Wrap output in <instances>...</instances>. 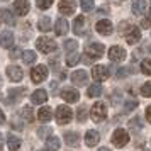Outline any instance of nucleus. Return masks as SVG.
Segmentation results:
<instances>
[{
	"label": "nucleus",
	"mask_w": 151,
	"mask_h": 151,
	"mask_svg": "<svg viewBox=\"0 0 151 151\" xmlns=\"http://www.w3.org/2000/svg\"><path fill=\"white\" fill-rule=\"evenodd\" d=\"M71 82L75 83V85H78V87L85 85V83L88 82L87 71H85V70H76V71H73V73H71Z\"/></svg>",
	"instance_id": "obj_11"
},
{
	"label": "nucleus",
	"mask_w": 151,
	"mask_h": 151,
	"mask_svg": "<svg viewBox=\"0 0 151 151\" xmlns=\"http://www.w3.org/2000/svg\"><path fill=\"white\" fill-rule=\"evenodd\" d=\"M141 95L143 97H151V82H146L141 87Z\"/></svg>",
	"instance_id": "obj_37"
},
{
	"label": "nucleus",
	"mask_w": 151,
	"mask_h": 151,
	"mask_svg": "<svg viewBox=\"0 0 151 151\" xmlns=\"http://www.w3.org/2000/svg\"><path fill=\"white\" fill-rule=\"evenodd\" d=\"M65 143L68 144V146H78L80 136H78L76 132H66V134H65Z\"/></svg>",
	"instance_id": "obj_25"
},
{
	"label": "nucleus",
	"mask_w": 151,
	"mask_h": 151,
	"mask_svg": "<svg viewBox=\"0 0 151 151\" xmlns=\"http://www.w3.org/2000/svg\"><path fill=\"white\" fill-rule=\"evenodd\" d=\"M76 48H78V42L75 41V39H68V41H65V49H66V51H71V53H73V51H76Z\"/></svg>",
	"instance_id": "obj_32"
},
{
	"label": "nucleus",
	"mask_w": 151,
	"mask_h": 151,
	"mask_svg": "<svg viewBox=\"0 0 151 151\" xmlns=\"http://www.w3.org/2000/svg\"><path fill=\"white\" fill-rule=\"evenodd\" d=\"M37 119L41 122H49L53 119V110L49 109V107H41L39 112H37Z\"/></svg>",
	"instance_id": "obj_20"
},
{
	"label": "nucleus",
	"mask_w": 151,
	"mask_h": 151,
	"mask_svg": "<svg viewBox=\"0 0 151 151\" xmlns=\"http://www.w3.org/2000/svg\"><path fill=\"white\" fill-rule=\"evenodd\" d=\"M83 26H85V19H83L82 15L76 17L75 21H73V32H75L76 36H82L83 34Z\"/></svg>",
	"instance_id": "obj_24"
},
{
	"label": "nucleus",
	"mask_w": 151,
	"mask_h": 151,
	"mask_svg": "<svg viewBox=\"0 0 151 151\" xmlns=\"http://www.w3.org/2000/svg\"><path fill=\"white\" fill-rule=\"evenodd\" d=\"M36 4H37V7L42 9V10H46L53 5V0H36Z\"/></svg>",
	"instance_id": "obj_36"
},
{
	"label": "nucleus",
	"mask_w": 151,
	"mask_h": 151,
	"mask_svg": "<svg viewBox=\"0 0 151 151\" xmlns=\"http://www.w3.org/2000/svg\"><path fill=\"white\" fill-rule=\"evenodd\" d=\"M95 29H97V32H100V34H104V36H109L110 32H112V29H114V27H112V22H110V21L104 19V21L97 22Z\"/></svg>",
	"instance_id": "obj_15"
},
{
	"label": "nucleus",
	"mask_w": 151,
	"mask_h": 151,
	"mask_svg": "<svg viewBox=\"0 0 151 151\" xmlns=\"http://www.w3.org/2000/svg\"><path fill=\"white\" fill-rule=\"evenodd\" d=\"M36 48L39 49L41 53L48 55V53H53L56 49V42L53 41V39H49V37H39V39L36 41Z\"/></svg>",
	"instance_id": "obj_4"
},
{
	"label": "nucleus",
	"mask_w": 151,
	"mask_h": 151,
	"mask_svg": "<svg viewBox=\"0 0 151 151\" xmlns=\"http://www.w3.org/2000/svg\"><path fill=\"white\" fill-rule=\"evenodd\" d=\"M127 143H129V134H127V131L121 129V127L114 131V134H112V144H114L116 148H124Z\"/></svg>",
	"instance_id": "obj_3"
},
{
	"label": "nucleus",
	"mask_w": 151,
	"mask_h": 151,
	"mask_svg": "<svg viewBox=\"0 0 151 151\" xmlns=\"http://www.w3.org/2000/svg\"><path fill=\"white\" fill-rule=\"evenodd\" d=\"M14 12L17 15H26L29 12V2L27 0H14Z\"/></svg>",
	"instance_id": "obj_16"
},
{
	"label": "nucleus",
	"mask_w": 151,
	"mask_h": 151,
	"mask_svg": "<svg viewBox=\"0 0 151 151\" xmlns=\"http://www.w3.org/2000/svg\"><path fill=\"white\" fill-rule=\"evenodd\" d=\"M129 127H131V129H134V131L141 129V127H143V122H141V119H139V117H132V119L129 121Z\"/></svg>",
	"instance_id": "obj_34"
},
{
	"label": "nucleus",
	"mask_w": 151,
	"mask_h": 151,
	"mask_svg": "<svg viewBox=\"0 0 151 151\" xmlns=\"http://www.w3.org/2000/svg\"><path fill=\"white\" fill-rule=\"evenodd\" d=\"M7 76L12 80V82H21L24 73H22V70L19 66H15V65H10L7 66Z\"/></svg>",
	"instance_id": "obj_13"
},
{
	"label": "nucleus",
	"mask_w": 151,
	"mask_h": 151,
	"mask_svg": "<svg viewBox=\"0 0 151 151\" xmlns=\"http://www.w3.org/2000/svg\"><path fill=\"white\" fill-rule=\"evenodd\" d=\"M87 95L88 97H100L102 95V87H100V83H93V85H90Z\"/></svg>",
	"instance_id": "obj_28"
},
{
	"label": "nucleus",
	"mask_w": 151,
	"mask_h": 151,
	"mask_svg": "<svg viewBox=\"0 0 151 151\" xmlns=\"http://www.w3.org/2000/svg\"><path fill=\"white\" fill-rule=\"evenodd\" d=\"M7 144H9V150L10 151H17L21 148V139L14 134H9L7 136Z\"/></svg>",
	"instance_id": "obj_23"
},
{
	"label": "nucleus",
	"mask_w": 151,
	"mask_h": 151,
	"mask_svg": "<svg viewBox=\"0 0 151 151\" xmlns=\"http://www.w3.org/2000/svg\"><path fill=\"white\" fill-rule=\"evenodd\" d=\"M46 100H48V92H46V90H42V88L36 90L34 93L31 95V102L36 104V105H42Z\"/></svg>",
	"instance_id": "obj_14"
},
{
	"label": "nucleus",
	"mask_w": 151,
	"mask_h": 151,
	"mask_svg": "<svg viewBox=\"0 0 151 151\" xmlns=\"http://www.w3.org/2000/svg\"><path fill=\"white\" fill-rule=\"evenodd\" d=\"M61 146V141L58 136H49L46 137V150L48 151H58Z\"/></svg>",
	"instance_id": "obj_18"
},
{
	"label": "nucleus",
	"mask_w": 151,
	"mask_h": 151,
	"mask_svg": "<svg viewBox=\"0 0 151 151\" xmlns=\"http://www.w3.org/2000/svg\"><path fill=\"white\" fill-rule=\"evenodd\" d=\"M104 51H105V48L100 42H90L87 46V49H85V53L88 55V58H100L104 55Z\"/></svg>",
	"instance_id": "obj_8"
},
{
	"label": "nucleus",
	"mask_w": 151,
	"mask_h": 151,
	"mask_svg": "<svg viewBox=\"0 0 151 151\" xmlns=\"http://www.w3.org/2000/svg\"><path fill=\"white\" fill-rule=\"evenodd\" d=\"M146 12V2L144 0H132V14L141 15Z\"/></svg>",
	"instance_id": "obj_22"
},
{
	"label": "nucleus",
	"mask_w": 151,
	"mask_h": 151,
	"mask_svg": "<svg viewBox=\"0 0 151 151\" xmlns=\"http://www.w3.org/2000/svg\"><path fill=\"white\" fill-rule=\"evenodd\" d=\"M80 5H82V10H85V12H90L92 9H93V0H80Z\"/></svg>",
	"instance_id": "obj_35"
},
{
	"label": "nucleus",
	"mask_w": 151,
	"mask_h": 151,
	"mask_svg": "<svg viewBox=\"0 0 151 151\" xmlns=\"http://www.w3.org/2000/svg\"><path fill=\"white\" fill-rule=\"evenodd\" d=\"M99 139H100V134L97 131H93V129L87 131V134H85V143H87V146H95L99 143Z\"/></svg>",
	"instance_id": "obj_19"
},
{
	"label": "nucleus",
	"mask_w": 151,
	"mask_h": 151,
	"mask_svg": "<svg viewBox=\"0 0 151 151\" xmlns=\"http://www.w3.org/2000/svg\"><path fill=\"white\" fill-rule=\"evenodd\" d=\"M37 136L42 137V139L49 137V136H51V127H41V129L37 131Z\"/></svg>",
	"instance_id": "obj_38"
},
{
	"label": "nucleus",
	"mask_w": 151,
	"mask_h": 151,
	"mask_svg": "<svg viewBox=\"0 0 151 151\" xmlns=\"http://www.w3.org/2000/svg\"><path fill=\"white\" fill-rule=\"evenodd\" d=\"M78 61H80V55H76L75 51H73L71 55H68V58H66V65H68V66H75Z\"/></svg>",
	"instance_id": "obj_31"
},
{
	"label": "nucleus",
	"mask_w": 151,
	"mask_h": 151,
	"mask_svg": "<svg viewBox=\"0 0 151 151\" xmlns=\"http://www.w3.org/2000/svg\"><path fill=\"white\" fill-rule=\"evenodd\" d=\"M31 78H32L34 83H41L42 80H46L48 78V66H44V65L34 66L32 71H31Z\"/></svg>",
	"instance_id": "obj_5"
},
{
	"label": "nucleus",
	"mask_w": 151,
	"mask_h": 151,
	"mask_svg": "<svg viewBox=\"0 0 151 151\" xmlns=\"http://www.w3.org/2000/svg\"><path fill=\"white\" fill-rule=\"evenodd\" d=\"M21 114H22V117H24L26 121H29V122H32V121H34V112H32V107H29V105L22 107Z\"/></svg>",
	"instance_id": "obj_30"
},
{
	"label": "nucleus",
	"mask_w": 151,
	"mask_h": 151,
	"mask_svg": "<svg viewBox=\"0 0 151 151\" xmlns=\"http://www.w3.org/2000/svg\"><path fill=\"white\" fill-rule=\"evenodd\" d=\"M58 9H60V12L65 14V15L73 14V12H75V9H76V2H75V0H61V2H60V5H58Z\"/></svg>",
	"instance_id": "obj_12"
},
{
	"label": "nucleus",
	"mask_w": 151,
	"mask_h": 151,
	"mask_svg": "<svg viewBox=\"0 0 151 151\" xmlns=\"http://www.w3.org/2000/svg\"><path fill=\"white\" fill-rule=\"evenodd\" d=\"M136 105H137V102H136V100H131V102H127V104H126V107H124V109H126V110H132L134 107H136Z\"/></svg>",
	"instance_id": "obj_41"
},
{
	"label": "nucleus",
	"mask_w": 151,
	"mask_h": 151,
	"mask_svg": "<svg viewBox=\"0 0 151 151\" xmlns=\"http://www.w3.org/2000/svg\"><path fill=\"white\" fill-rule=\"evenodd\" d=\"M5 122V114H4V110L0 109V124H4Z\"/></svg>",
	"instance_id": "obj_44"
},
{
	"label": "nucleus",
	"mask_w": 151,
	"mask_h": 151,
	"mask_svg": "<svg viewBox=\"0 0 151 151\" xmlns=\"http://www.w3.org/2000/svg\"><path fill=\"white\" fill-rule=\"evenodd\" d=\"M10 58H12V60H15V58H19V56H22V51L19 48H15V49H12V51H10Z\"/></svg>",
	"instance_id": "obj_40"
},
{
	"label": "nucleus",
	"mask_w": 151,
	"mask_h": 151,
	"mask_svg": "<svg viewBox=\"0 0 151 151\" xmlns=\"http://www.w3.org/2000/svg\"><path fill=\"white\" fill-rule=\"evenodd\" d=\"M150 19H151V9H150Z\"/></svg>",
	"instance_id": "obj_47"
},
{
	"label": "nucleus",
	"mask_w": 151,
	"mask_h": 151,
	"mask_svg": "<svg viewBox=\"0 0 151 151\" xmlns=\"http://www.w3.org/2000/svg\"><path fill=\"white\" fill-rule=\"evenodd\" d=\"M122 34H126V41L129 42V44H136V42L141 39V31H139L136 26H131V24Z\"/></svg>",
	"instance_id": "obj_7"
},
{
	"label": "nucleus",
	"mask_w": 151,
	"mask_h": 151,
	"mask_svg": "<svg viewBox=\"0 0 151 151\" xmlns=\"http://www.w3.org/2000/svg\"><path fill=\"white\" fill-rule=\"evenodd\" d=\"M55 32L58 36H63L68 32V22L65 21V19H58L55 24Z\"/></svg>",
	"instance_id": "obj_21"
},
{
	"label": "nucleus",
	"mask_w": 151,
	"mask_h": 151,
	"mask_svg": "<svg viewBox=\"0 0 151 151\" xmlns=\"http://www.w3.org/2000/svg\"><path fill=\"white\" fill-rule=\"evenodd\" d=\"M124 58H126V51H124V48H121V46H112V48L109 49V60L110 61H122Z\"/></svg>",
	"instance_id": "obj_9"
},
{
	"label": "nucleus",
	"mask_w": 151,
	"mask_h": 151,
	"mask_svg": "<svg viewBox=\"0 0 151 151\" xmlns=\"http://www.w3.org/2000/svg\"><path fill=\"white\" fill-rule=\"evenodd\" d=\"M99 151H110V150H109V148H100Z\"/></svg>",
	"instance_id": "obj_46"
},
{
	"label": "nucleus",
	"mask_w": 151,
	"mask_h": 151,
	"mask_svg": "<svg viewBox=\"0 0 151 151\" xmlns=\"http://www.w3.org/2000/svg\"><path fill=\"white\" fill-rule=\"evenodd\" d=\"M0 17H2V21L5 22V24H9V26H12V24H15V19H14V14L9 10V9H4L2 12H0Z\"/></svg>",
	"instance_id": "obj_27"
},
{
	"label": "nucleus",
	"mask_w": 151,
	"mask_h": 151,
	"mask_svg": "<svg viewBox=\"0 0 151 151\" xmlns=\"http://www.w3.org/2000/svg\"><path fill=\"white\" fill-rule=\"evenodd\" d=\"M76 119L80 121V122H85V119H87V109L85 107H80L78 112H76Z\"/></svg>",
	"instance_id": "obj_39"
},
{
	"label": "nucleus",
	"mask_w": 151,
	"mask_h": 151,
	"mask_svg": "<svg viewBox=\"0 0 151 151\" xmlns=\"http://www.w3.org/2000/svg\"><path fill=\"white\" fill-rule=\"evenodd\" d=\"M12 44H14V34L10 31H5L0 34V46L2 48H12Z\"/></svg>",
	"instance_id": "obj_17"
},
{
	"label": "nucleus",
	"mask_w": 151,
	"mask_h": 151,
	"mask_svg": "<svg viewBox=\"0 0 151 151\" xmlns=\"http://www.w3.org/2000/svg\"><path fill=\"white\" fill-rule=\"evenodd\" d=\"M141 27H146V29L151 27V19H146V21L141 22Z\"/></svg>",
	"instance_id": "obj_42"
},
{
	"label": "nucleus",
	"mask_w": 151,
	"mask_h": 151,
	"mask_svg": "<svg viewBox=\"0 0 151 151\" xmlns=\"http://www.w3.org/2000/svg\"><path fill=\"white\" fill-rule=\"evenodd\" d=\"M90 117H92L93 122H102V121H105V117H107V107H105V104L104 102L93 104L92 109H90Z\"/></svg>",
	"instance_id": "obj_1"
},
{
	"label": "nucleus",
	"mask_w": 151,
	"mask_h": 151,
	"mask_svg": "<svg viewBox=\"0 0 151 151\" xmlns=\"http://www.w3.org/2000/svg\"><path fill=\"white\" fill-rule=\"evenodd\" d=\"M148 151H150V150H148Z\"/></svg>",
	"instance_id": "obj_49"
},
{
	"label": "nucleus",
	"mask_w": 151,
	"mask_h": 151,
	"mask_svg": "<svg viewBox=\"0 0 151 151\" xmlns=\"http://www.w3.org/2000/svg\"><path fill=\"white\" fill-rule=\"evenodd\" d=\"M71 117H73V112L70 109L68 105H60V107H56V122L58 124H68L71 121Z\"/></svg>",
	"instance_id": "obj_2"
},
{
	"label": "nucleus",
	"mask_w": 151,
	"mask_h": 151,
	"mask_svg": "<svg viewBox=\"0 0 151 151\" xmlns=\"http://www.w3.org/2000/svg\"><path fill=\"white\" fill-rule=\"evenodd\" d=\"M37 29L41 32H48L49 29H51V19L49 17H41L39 22H37Z\"/></svg>",
	"instance_id": "obj_26"
},
{
	"label": "nucleus",
	"mask_w": 151,
	"mask_h": 151,
	"mask_svg": "<svg viewBox=\"0 0 151 151\" xmlns=\"http://www.w3.org/2000/svg\"><path fill=\"white\" fill-rule=\"evenodd\" d=\"M2 146H4V141H2V134H0V150H2Z\"/></svg>",
	"instance_id": "obj_45"
},
{
	"label": "nucleus",
	"mask_w": 151,
	"mask_h": 151,
	"mask_svg": "<svg viewBox=\"0 0 151 151\" xmlns=\"http://www.w3.org/2000/svg\"><path fill=\"white\" fill-rule=\"evenodd\" d=\"M141 71H143L144 75H151V60H143L141 63Z\"/></svg>",
	"instance_id": "obj_33"
},
{
	"label": "nucleus",
	"mask_w": 151,
	"mask_h": 151,
	"mask_svg": "<svg viewBox=\"0 0 151 151\" xmlns=\"http://www.w3.org/2000/svg\"><path fill=\"white\" fill-rule=\"evenodd\" d=\"M109 68L107 66H104V65H97L92 68V76H93V80L95 82H104V80H107L109 78Z\"/></svg>",
	"instance_id": "obj_6"
},
{
	"label": "nucleus",
	"mask_w": 151,
	"mask_h": 151,
	"mask_svg": "<svg viewBox=\"0 0 151 151\" xmlns=\"http://www.w3.org/2000/svg\"><path fill=\"white\" fill-rule=\"evenodd\" d=\"M37 151H48V150H37Z\"/></svg>",
	"instance_id": "obj_48"
},
{
	"label": "nucleus",
	"mask_w": 151,
	"mask_h": 151,
	"mask_svg": "<svg viewBox=\"0 0 151 151\" xmlns=\"http://www.w3.org/2000/svg\"><path fill=\"white\" fill-rule=\"evenodd\" d=\"M61 97H63V100L68 102V104H75V102L80 100V93H78V90H75V88H65L61 92Z\"/></svg>",
	"instance_id": "obj_10"
},
{
	"label": "nucleus",
	"mask_w": 151,
	"mask_h": 151,
	"mask_svg": "<svg viewBox=\"0 0 151 151\" xmlns=\"http://www.w3.org/2000/svg\"><path fill=\"white\" fill-rule=\"evenodd\" d=\"M146 119H148V122L151 124V105H148V109H146Z\"/></svg>",
	"instance_id": "obj_43"
},
{
	"label": "nucleus",
	"mask_w": 151,
	"mask_h": 151,
	"mask_svg": "<svg viewBox=\"0 0 151 151\" xmlns=\"http://www.w3.org/2000/svg\"><path fill=\"white\" fill-rule=\"evenodd\" d=\"M36 58H37V55H36L34 51H24L22 53V61L26 63V65H32L36 61Z\"/></svg>",
	"instance_id": "obj_29"
}]
</instances>
